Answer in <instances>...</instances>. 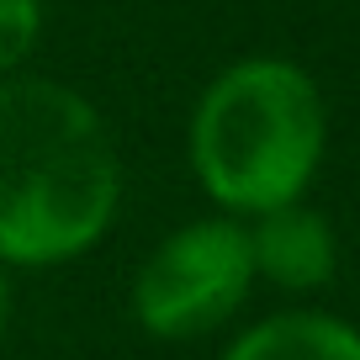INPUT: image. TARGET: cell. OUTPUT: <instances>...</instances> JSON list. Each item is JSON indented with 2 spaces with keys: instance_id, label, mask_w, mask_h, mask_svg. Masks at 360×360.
<instances>
[{
  "instance_id": "3957f363",
  "label": "cell",
  "mask_w": 360,
  "mask_h": 360,
  "mask_svg": "<svg viewBox=\"0 0 360 360\" xmlns=\"http://www.w3.org/2000/svg\"><path fill=\"white\" fill-rule=\"evenodd\" d=\"M255 286L249 228L238 217L186 223L138 265L133 276V318L143 334L165 345H186L212 334L244 307Z\"/></svg>"
},
{
  "instance_id": "6da1fadb",
  "label": "cell",
  "mask_w": 360,
  "mask_h": 360,
  "mask_svg": "<svg viewBox=\"0 0 360 360\" xmlns=\"http://www.w3.org/2000/svg\"><path fill=\"white\" fill-rule=\"evenodd\" d=\"M122 165L101 112L58 79H0V265H69L106 238Z\"/></svg>"
},
{
  "instance_id": "7a4b0ae2",
  "label": "cell",
  "mask_w": 360,
  "mask_h": 360,
  "mask_svg": "<svg viewBox=\"0 0 360 360\" xmlns=\"http://www.w3.org/2000/svg\"><path fill=\"white\" fill-rule=\"evenodd\" d=\"M323 96L286 58L228 64L191 112V169L228 217L302 202L323 165Z\"/></svg>"
},
{
  "instance_id": "277c9868",
  "label": "cell",
  "mask_w": 360,
  "mask_h": 360,
  "mask_svg": "<svg viewBox=\"0 0 360 360\" xmlns=\"http://www.w3.org/2000/svg\"><path fill=\"white\" fill-rule=\"evenodd\" d=\"M249 259L255 281H270L281 292H318L339 270V238L323 212L292 202L249 223Z\"/></svg>"
},
{
  "instance_id": "5b68a950",
  "label": "cell",
  "mask_w": 360,
  "mask_h": 360,
  "mask_svg": "<svg viewBox=\"0 0 360 360\" xmlns=\"http://www.w3.org/2000/svg\"><path fill=\"white\" fill-rule=\"evenodd\" d=\"M217 360H360V328L334 313L292 307L244 328Z\"/></svg>"
},
{
  "instance_id": "52a82bcc",
  "label": "cell",
  "mask_w": 360,
  "mask_h": 360,
  "mask_svg": "<svg viewBox=\"0 0 360 360\" xmlns=\"http://www.w3.org/2000/svg\"><path fill=\"white\" fill-rule=\"evenodd\" d=\"M6 318H11V286H6V265H0V334H6Z\"/></svg>"
},
{
  "instance_id": "8992f818",
  "label": "cell",
  "mask_w": 360,
  "mask_h": 360,
  "mask_svg": "<svg viewBox=\"0 0 360 360\" xmlns=\"http://www.w3.org/2000/svg\"><path fill=\"white\" fill-rule=\"evenodd\" d=\"M43 37V0H0V79Z\"/></svg>"
}]
</instances>
